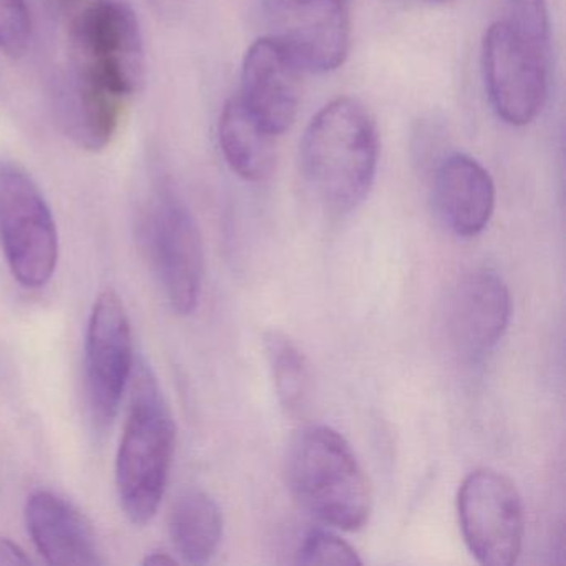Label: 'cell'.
I'll return each mask as SVG.
<instances>
[{
  "mask_svg": "<svg viewBox=\"0 0 566 566\" xmlns=\"http://www.w3.org/2000/svg\"><path fill=\"white\" fill-rule=\"evenodd\" d=\"M32 559L19 543L0 536V565H29Z\"/></svg>",
  "mask_w": 566,
  "mask_h": 566,
  "instance_id": "44dd1931",
  "label": "cell"
},
{
  "mask_svg": "<svg viewBox=\"0 0 566 566\" xmlns=\"http://www.w3.org/2000/svg\"><path fill=\"white\" fill-rule=\"evenodd\" d=\"M301 565H360L356 549L334 533L313 530L304 536L296 553Z\"/></svg>",
  "mask_w": 566,
  "mask_h": 566,
  "instance_id": "ac0fdd59",
  "label": "cell"
},
{
  "mask_svg": "<svg viewBox=\"0 0 566 566\" xmlns=\"http://www.w3.org/2000/svg\"><path fill=\"white\" fill-rule=\"evenodd\" d=\"M509 24L543 54H549V19L545 0H509Z\"/></svg>",
  "mask_w": 566,
  "mask_h": 566,
  "instance_id": "d6986e66",
  "label": "cell"
},
{
  "mask_svg": "<svg viewBox=\"0 0 566 566\" xmlns=\"http://www.w3.org/2000/svg\"><path fill=\"white\" fill-rule=\"evenodd\" d=\"M379 134L363 102L340 97L317 112L301 142V168L317 200L337 213L359 207L376 178Z\"/></svg>",
  "mask_w": 566,
  "mask_h": 566,
  "instance_id": "7a4b0ae2",
  "label": "cell"
},
{
  "mask_svg": "<svg viewBox=\"0 0 566 566\" xmlns=\"http://www.w3.org/2000/svg\"><path fill=\"white\" fill-rule=\"evenodd\" d=\"M175 563H177V559L165 552H151L144 559V565H175Z\"/></svg>",
  "mask_w": 566,
  "mask_h": 566,
  "instance_id": "7402d4cb",
  "label": "cell"
},
{
  "mask_svg": "<svg viewBox=\"0 0 566 566\" xmlns=\"http://www.w3.org/2000/svg\"><path fill=\"white\" fill-rule=\"evenodd\" d=\"M286 476L297 503L324 525L356 532L369 522V479L353 447L331 427L300 432L287 453Z\"/></svg>",
  "mask_w": 566,
  "mask_h": 566,
  "instance_id": "277c9868",
  "label": "cell"
},
{
  "mask_svg": "<svg viewBox=\"0 0 566 566\" xmlns=\"http://www.w3.org/2000/svg\"><path fill=\"white\" fill-rule=\"evenodd\" d=\"M137 233L171 310L178 316H190L203 290V238L197 218L170 185L158 184L150 191Z\"/></svg>",
  "mask_w": 566,
  "mask_h": 566,
  "instance_id": "5b68a950",
  "label": "cell"
},
{
  "mask_svg": "<svg viewBox=\"0 0 566 566\" xmlns=\"http://www.w3.org/2000/svg\"><path fill=\"white\" fill-rule=\"evenodd\" d=\"M268 38L303 72L336 71L349 54L350 24L344 0H264Z\"/></svg>",
  "mask_w": 566,
  "mask_h": 566,
  "instance_id": "30bf717a",
  "label": "cell"
},
{
  "mask_svg": "<svg viewBox=\"0 0 566 566\" xmlns=\"http://www.w3.org/2000/svg\"><path fill=\"white\" fill-rule=\"evenodd\" d=\"M433 203L453 234L479 237L495 210V185L489 171L469 155H449L433 177Z\"/></svg>",
  "mask_w": 566,
  "mask_h": 566,
  "instance_id": "5bb4252c",
  "label": "cell"
},
{
  "mask_svg": "<svg viewBox=\"0 0 566 566\" xmlns=\"http://www.w3.org/2000/svg\"><path fill=\"white\" fill-rule=\"evenodd\" d=\"M548 55L506 21L490 25L482 44V72L495 114L513 127L532 124L546 101Z\"/></svg>",
  "mask_w": 566,
  "mask_h": 566,
  "instance_id": "9c48e42d",
  "label": "cell"
},
{
  "mask_svg": "<svg viewBox=\"0 0 566 566\" xmlns=\"http://www.w3.org/2000/svg\"><path fill=\"white\" fill-rule=\"evenodd\" d=\"M447 340L465 363L485 359L505 334L512 317L509 286L495 271L473 270L457 281L447 297Z\"/></svg>",
  "mask_w": 566,
  "mask_h": 566,
  "instance_id": "8fae6325",
  "label": "cell"
},
{
  "mask_svg": "<svg viewBox=\"0 0 566 566\" xmlns=\"http://www.w3.org/2000/svg\"><path fill=\"white\" fill-rule=\"evenodd\" d=\"M134 374V331L117 291H102L92 306L85 336V387L98 429L114 423Z\"/></svg>",
  "mask_w": 566,
  "mask_h": 566,
  "instance_id": "ba28073f",
  "label": "cell"
},
{
  "mask_svg": "<svg viewBox=\"0 0 566 566\" xmlns=\"http://www.w3.org/2000/svg\"><path fill=\"white\" fill-rule=\"evenodd\" d=\"M64 18L69 62L59 92L127 107L145 72L137 15L118 0H88Z\"/></svg>",
  "mask_w": 566,
  "mask_h": 566,
  "instance_id": "6da1fadb",
  "label": "cell"
},
{
  "mask_svg": "<svg viewBox=\"0 0 566 566\" xmlns=\"http://www.w3.org/2000/svg\"><path fill=\"white\" fill-rule=\"evenodd\" d=\"M457 510L463 539L480 565H515L525 536V510L505 473L493 469L470 473L460 485Z\"/></svg>",
  "mask_w": 566,
  "mask_h": 566,
  "instance_id": "52a82bcc",
  "label": "cell"
},
{
  "mask_svg": "<svg viewBox=\"0 0 566 566\" xmlns=\"http://www.w3.org/2000/svg\"><path fill=\"white\" fill-rule=\"evenodd\" d=\"M223 528V512L207 492L188 490L171 506L168 532L175 552L185 563H210L220 549Z\"/></svg>",
  "mask_w": 566,
  "mask_h": 566,
  "instance_id": "2e32d148",
  "label": "cell"
},
{
  "mask_svg": "<svg viewBox=\"0 0 566 566\" xmlns=\"http://www.w3.org/2000/svg\"><path fill=\"white\" fill-rule=\"evenodd\" d=\"M240 98L227 102L218 124L221 154L231 170L247 181H263L276 165V144Z\"/></svg>",
  "mask_w": 566,
  "mask_h": 566,
  "instance_id": "9a60e30c",
  "label": "cell"
},
{
  "mask_svg": "<svg viewBox=\"0 0 566 566\" xmlns=\"http://www.w3.org/2000/svg\"><path fill=\"white\" fill-rule=\"evenodd\" d=\"M0 247L25 290L51 283L61 250L57 224L34 178L12 161H0Z\"/></svg>",
  "mask_w": 566,
  "mask_h": 566,
  "instance_id": "8992f818",
  "label": "cell"
},
{
  "mask_svg": "<svg viewBox=\"0 0 566 566\" xmlns=\"http://www.w3.org/2000/svg\"><path fill=\"white\" fill-rule=\"evenodd\" d=\"M25 525L48 565L97 566L104 563L88 520L51 490H38L25 503Z\"/></svg>",
  "mask_w": 566,
  "mask_h": 566,
  "instance_id": "4fadbf2b",
  "label": "cell"
},
{
  "mask_svg": "<svg viewBox=\"0 0 566 566\" xmlns=\"http://www.w3.org/2000/svg\"><path fill=\"white\" fill-rule=\"evenodd\" d=\"M32 38L31 11L25 0H0V49L22 57Z\"/></svg>",
  "mask_w": 566,
  "mask_h": 566,
  "instance_id": "ffe728a7",
  "label": "cell"
},
{
  "mask_svg": "<svg viewBox=\"0 0 566 566\" xmlns=\"http://www.w3.org/2000/svg\"><path fill=\"white\" fill-rule=\"evenodd\" d=\"M426 2H430V4H449L453 0H426Z\"/></svg>",
  "mask_w": 566,
  "mask_h": 566,
  "instance_id": "603a6c76",
  "label": "cell"
},
{
  "mask_svg": "<svg viewBox=\"0 0 566 566\" xmlns=\"http://www.w3.org/2000/svg\"><path fill=\"white\" fill-rule=\"evenodd\" d=\"M264 347L281 406L291 416H301L313 396V374L306 356L286 334L277 331L266 334Z\"/></svg>",
  "mask_w": 566,
  "mask_h": 566,
  "instance_id": "e0dca14e",
  "label": "cell"
},
{
  "mask_svg": "<svg viewBox=\"0 0 566 566\" xmlns=\"http://www.w3.org/2000/svg\"><path fill=\"white\" fill-rule=\"evenodd\" d=\"M177 426L154 370L138 364L130 407L115 459V486L125 516L147 525L167 492Z\"/></svg>",
  "mask_w": 566,
  "mask_h": 566,
  "instance_id": "3957f363",
  "label": "cell"
},
{
  "mask_svg": "<svg viewBox=\"0 0 566 566\" xmlns=\"http://www.w3.org/2000/svg\"><path fill=\"white\" fill-rule=\"evenodd\" d=\"M301 71L270 38L248 49L241 69V104L274 137L293 127L301 102Z\"/></svg>",
  "mask_w": 566,
  "mask_h": 566,
  "instance_id": "7c38bea8",
  "label": "cell"
}]
</instances>
